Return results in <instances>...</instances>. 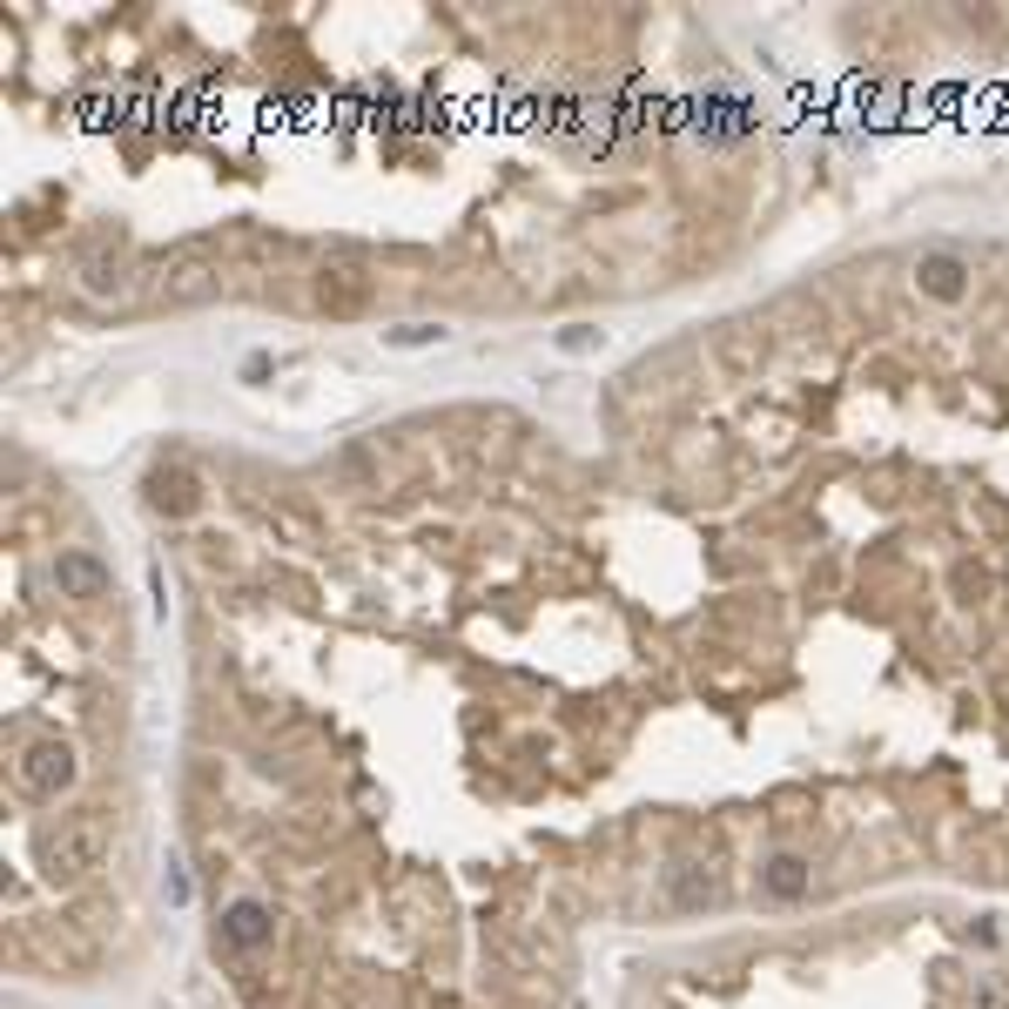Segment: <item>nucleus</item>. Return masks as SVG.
<instances>
[{"label":"nucleus","instance_id":"obj_1","mask_svg":"<svg viewBox=\"0 0 1009 1009\" xmlns=\"http://www.w3.org/2000/svg\"><path fill=\"white\" fill-rule=\"evenodd\" d=\"M102 862H108V814H102V808L61 814V821L41 834V868H48V875H95Z\"/></svg>","mask_w":1009,"mask_h":1009},{"label":"nucleus","instance_id":"obj_2","mask_svg":"<svg viewBox=\"0 0 1009 1009\" xmlns=\"http://www.w3.org/2000/svg\"><path fill=\"white\" fill-rule=\"evenodd\" d=\"M14 774H21V794H34V801H54V794L74 781V747H67L61 734H34V740L21 747Z\"/></svg>","mask_w":1009,"mask_h":1009},{"label":"nucleus","instance_id":"obj_3","mask_svg":"<svg viewBox=\"0 0 1009 1009\" xmlns=\"http://www.w3.org/2000/svg\"><path fill=\"white\" fill-rule=\"evenodd\" d=\"M310 297H316V310H330V316H357V310L371 303V270L351 257V249H344V257H323Z\"/></svg>","mask_w":1009,"mask_h":1009},{"label":"nucleus","instance_id":"obj_4","mask_svg":"<svg viewBox=\"0 0 1009 1009\" xmlns=\"http://www.w3.org/2000/svg\"><path fill=\"white\" fill-rule=\"evenodd\" d=\"M216 283H222V263L209 257L202 242H189V249H176V257L155 263V290H162L168 303H196V297H209Z\"/></svg>","mask_w":1009,"mask_h":1009},{"label":"nucleus","instance_id":"obj_5","mask_svg":"<svg viewBox=\"0 0 1009 1009\" xmlns=\"http://www.w3.org/2000/svg\"><path fill=\"white\" fill-rule=\"evenodd\" d=\"M969 257H963V249H922V257H915V290L922 297H936V303H963L969 297Z\"/></svg>","mask_w":1009,"mask_h":1009},{"label":"nucleus","instance_id":"obj_6","mask_svg":"<svg viewBox=\"0 0 1009 1009\" xmlns=\"http://www.w3.org/2000/svg\"><path fill=\"white\" fill-rule=\"evenodd\" d=\"M54 585H61V600H102L108 585H115V572L95 559V552H81V545H67L61 559H54Z\"/></svg>","mask_w":1009,"mask_h":1009},{"label":"nucleus","instance_id":"obj_7","mask_svg":"<svg viewBox=\"0 0 1009 1009\" xmlns=\"http://www.w3.org/2000/svg\"><path fill=\"white\" fill-rule=\"evenodd\" d=\"M666 902L680 908V915H700V908L720 902V875H714L707 862H680V868L666 875Z\"/></svg>","mask_w":1009,"mask_h":1009},{"label":"nucleus","instance_id":"obj_8","mask_svg":"<svg viewBox=\"0 0 1009 1009\" xmlns=\"http://www.w3.org/2000/svg\"><path fill=\"white\" fill-rule=\"evenodd\" d=\"M270 936H277V915L263 902H229L222 908V943L229 949H263Z\"/></svg>","mask_w":1009,"mask_h":1009},{"label":"nucleus","instance_id":"obj_9","mask_svg":"<svg viewBox=\"0 0 1009 1009\" xmlns=\"http://www.w3.org/2000/svg\"><path fill=\"white\" fill-rule=\"evenodd\" d=\"M761 888H768L774 902H801V895L814 888V868H808V855H794V849L768 855V862H761Z\"/></svg>","mask_w":1009,"mask_h":1009},{"label":"nucleus","instance_id":"obj_10","mask_svg":"<svg viewBox=\"0 0 1009 1009\" xmlns=\"http://www.w3.org/2000/svg\"><path fill=\"white\" fill-rule=\"evenodd\" d=\"M148 504H155V512H168V519H189L196 504H202V485H196L189 471H148Z\"/></svg>","mask_w":1009,"mask_h":1009},{"label":"nucleus","instance_id":"obj_11","mask_svg":"<svg viewBox=\"0 0 1009 1009\" xmlns=\"http://www.w3.org/2000/svg\"><path fill=\"white\" fill-rule=\"evenodd\" d=\"M81 290H89V297H115V290H122V257H108V249H102V257H89Z\"/></svg>","mask_w":1009,"mask_h":1009},{"label":"nucleus","instance_id":"obj_12","mask_svg":"<svg viewBox=\"0 0 1009 1009\" xmlns=\"http://www.w3.org/2000/svg\"><path fill=\"white\" fill-rule=\"evenodd\" d=\"M445 336V323H404V330H391V344H438Z\"/></svg>","mask_w":1009,"mask_h":1009}]
</instances>
